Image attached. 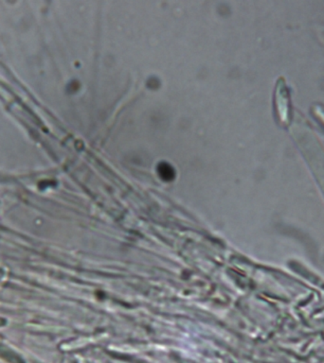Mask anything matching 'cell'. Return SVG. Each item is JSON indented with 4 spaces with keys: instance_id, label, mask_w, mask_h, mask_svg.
<instances>
[{
    "instance_id": "cell-1",
    "label": "cell",
    "mask_w": 324,
    "mask_h": 363,
    "mask_svg": "<svg viewBox=\"0 0 324 363\" xmlns=\"http://www.w3.org/2000/svg\"><path fill=\"white\" fill-rule=\"evenodd\" d=\"M275 110L278 120L280 124L287 126L292 121V111H290L289 91L284 79L278 81L275 90Z\"/></svg>"
},
{
    "instance_id": "cell-2",
    "label": "cell",
    "mask_w": 324,
    "mask_h": 363,
    "mask_svg": "<svg viewBox=\"0 0 324 363\" xmlns=\"http://www.w3.org/2000/svg\"><path fill=\"white\" fill-rule=\"evenodd\" d=\"M313 115L316 119L320 120L321 124L324 127V108L321 106H314L312 109Z\"/></svg>"
}]
</instances>
